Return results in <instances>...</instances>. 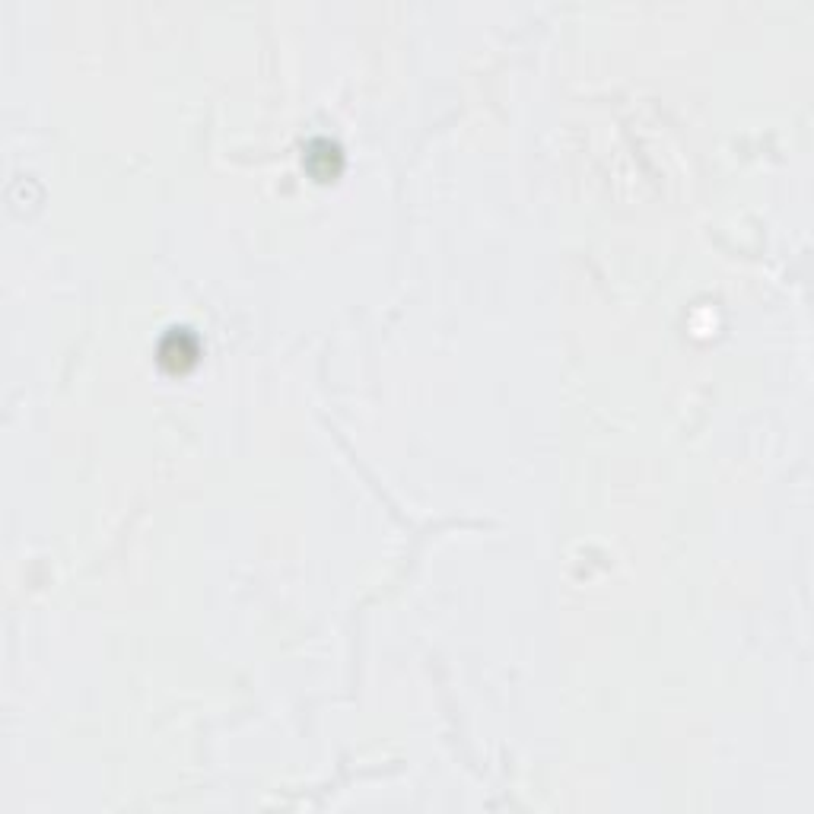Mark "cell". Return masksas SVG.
<instances>
[{
	"mask_svg": "<svg viewBox=\"0 0 814 814\" xmlns=\"http://www.w3.org/2000/svg\"><path fill=\"white\" fill-rule=\"evenodd\" d=\"M201 344L188 328H172L163 341H159V363L169 369H188L194 360H198Z\"/></svg>",
	"mask_w": 814,
	"mask_h": 814,
	"instance_id": "1",
	"label": "cell"
},
{
	"mask_svg": "<svg viewBox=\"0 0 814 814\" xmlns=\"http://www.w3.org/2000/svg\"><path fill=\"white\" fill-rule=\"evenodd\" d=\"M341 147L338 144H331V140L325 137H318L309 144L306 150V166L309 172L315 175V179H331V175H338L341 172Z\"/></svg>",
	"mask_w": 814,
	"mask_h": 814,
	"instance_id": "2",
	"label": "cell"
}]
</instances>
